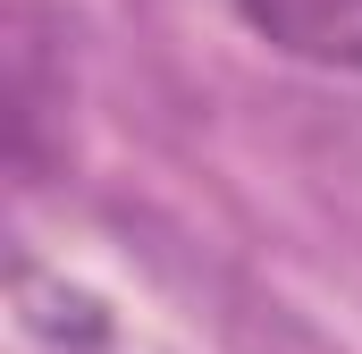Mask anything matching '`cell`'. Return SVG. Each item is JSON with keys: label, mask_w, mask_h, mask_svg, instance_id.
Wrapping results in <instances>:
<instances>
[{"label": "cell", "mask_w": 362, "mask_h": 354, "mask_svg": "<svg viewBox=\"0 0 362 354\" xmlns=\"http://www.w3.org/2000/svg\"><path fill=\"white\" fill-rule=\"evenodd\" d=\"M253 34L278 51L320 59V68H362V0H236Z\"/></svg>", "instance_id": "cell-1"}]
</instances>
